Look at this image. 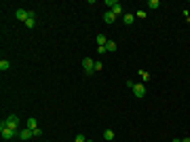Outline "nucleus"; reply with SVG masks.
<instances>
[{"mask_svg":"<svg viewBox=\"0 0 190 142\" xmlns=\"http://www.w3.org/2000/svg\"><path fill=\"white\" fill-rule=\"evenodd\" d=\"M118 4V0H106V7H110V9H114Z\"/></svg>","mask_w":190,"mask_h":142,"instance_id":"obj_18","label":"nucleus"},{"mask_svg":"<svg viewBox=\"0 0 190 142\" xmlns=\"http://www.w3.org/2000/svg\"><path fill=\"white\" fill-rule=\"evenodd\" d=\"M19 138L21 140H30V138H34V134H32V129L23 127V129H19Z\"/></svg>","mask_w":190,"mask_h":142,"instance_id":"obj_6","label":"nucleus"},{"mask_svg":"<svg viewBox=\"0 0 190 142\" xmlns=\"http://www.w3.org/2000/svg\"><path fill=\"white\" fill-rule=\"evenodd\" d=\"M95 40H97V45H99V47H106V43H108V38H106L104 34H97V38H95Z\"/></svg>","mask_w":190,"mask_h":142,"instance_id":"obj_11","label":"nucleus"},{"mask_svg":"<svg viewBox=\"0 0 190 142\" xmlns=\"http://www.w3.org/2000/svg\"><path fill=\"white\" fill-rule=\"evenodd\" d=\"M133 96H135V98H138V100H142V98H144V96H146V87H144L142 83H138V85L133 87Z\"/></svg>","mask_w":190,"mask_h":142,"instance_id":"obj_4","label":"nucleus"},{"mask_svg":"<svg viewBox=\"0 0 190 142\" xmlns=\"http://www.w3.org/2000/svg\"><path fill=\"white\" fill-rule=\"evenodd\" d=\"M139 76H142V81H150V72H146V70H139Z\"/></svg>","mask_w":190,"mask_h":142,"instance_id":"obj_17","label":"nucleus"},{"mask_svg":"<svg viewBox=\"0 0 190 142\" xmlns=\"http://www.w3.org/2000/svg\"><path fill=\"white\" fill-rule=\"evenodd\" d=\"M32 134H34V138H40V136H42V129L36 127V129H32Z\"/></svg>","mask_w":190,"mask_h":142,"instance_id":"obj_19","label":"nucleus"},{"mask_svg":"<svg viewBox=\"0 0 190 142\" xmlns=\"http://www.w3.org/2000/svg\"><path fill=\"white\" fill-rule=\"evenodd\" d=\"M104 138H106V140H114V132H112V129H106Z\"/></svg>","mask_w":190,"mask_h":142,"instance_id":"obj_16","label":"nucleus"},{"mask_svg":"<svg viewBox=\"0 0 190 142\" xmlns=\"http://www.w3.org/2000/svg\"><path fill=\"white\" fill-rule=\"evenodd\" d=\"M2 123L7 125V127H11L13 132H19V125H21V121H19V117H17V115H9L7 119H4V121H2Z\"/></svg>","mask_w":190,"mask_h":142,"instance_id":"obj_1","label":"nucleus"},{"mask_svg":"<svg viewBox=\"0 0 190 142\" xmlns=\"http://www.w3.org/2000/svg\"><path fill=\"white\" fill-rule=\"evenodd\" d=\"M133 21H135V15H131V13H127V15L122 17V24H125V26H131Z\"/></svg>","mask_w":190,"mask_h":142,"instance_id":"obj_10","label":"nucleus"},{"mask_svg":"<svg viewBox=\"0 0 190 142\" xmlns=\"http://www.w3.org/2000/svg\"><path fill=\"white\" fill-rule=\"evenodd\" d=\"M110 11H112L114 15H116V17H118V15H121V13H122V4H121V2H118V4H116V7H114V9H110Z\"/></svg>","mask_w":190,"mask_h":142,"instance_id":"obj_14","label":"nucleus"},{"mask_svg":"<svg viewBox=\"0 0 190 142\" xmlns=\"http://www.w3.org/2000/svg\"><path fill=\"white\" fill-rule=\"evenodd\" d=\"M116 49H118V47H116L114 40H108V43H106V51H116Z\"/></svg>","mask_w":190,"mask_h":142,"instance_id":"obj_12","label":"nucleus"},{"mask_svg":"<svg viewBox=\"0 0 190 142\" xmlns=\"http://www.w3.org/2000/svg\"><path fill=\"white\" fill-rule=\"evenodd\" d=\"M173 142H182V140H180V138H175V140H173Z\"/></svg>","mask_w":190,"mask_h":142,"instance_id":"obj_24","label":"nucleus"},{"mask_svg":"<svg viewBox=\"0 0 190 142\" xmlns=\"http://www.w3.org/2000/svg\"><path fill=\"white\" fill-rule=\"evenodd\" d=\"M102 68H104V64H102V62H95V72H99Z\"/></svg>","mask_w":190,"mask_h":142,"instance_id":"obj_22","label":"nucleus"},{"mask_svg":"<svg viewBox=\"0 0 190 142\" xmlns=\"http://www.w3.org/2000/svg\"><path fill=\"white\" fill-rule=\"evenodd\" d=\"M148 7H150V9H158L161 2H158V0H148Z\"/></svg>","mask_w":190,"mask_h":142,"instance_id":"obj_15","label":"nucleus"},{"mask_svg":"<svg viewBox=\"0 0 190 142\" xmlns=\"http://www.w3.org/2000/svg\"><path fill=\"white\" fill-rule=\"evenodd\" d=\"M26 127L28 129H36V127H38V121H36L34 117H30V119L26 121Z\"/></svg>","mask_w":190,"mask_h":142,"instance_id":"obj_9","label":"nucleus"},{"mask_svg":"<svg viewBox=\"0 0 190 142\" xmlns=\"http://www.w3.org/2000/svg\"><path fill=\"white\" fill-rule=\"evenodd\" d=\"M0 134H2V138H4V140H13L15 136H19V132H13V129L7 127L4 123H0Z\"/></svg>","mask_w":190,"mask_h":142,"instance_id":"obj_2","label":"nucleus"},{"mask_svg":"<svg viewBox=\"0 0 190 142\" xmlns=\"http://www.w3.org/2000/svg\"><path fill=\"white\" fill-rule=\"evenodd\" d=\"M9 68H11V62H9V60H2V62H0V70H2V72L9 70Z\"/></svg>","mask_w":190,"mask_h":142,"instance_id":"obj_13","label":"nucleus"},{"mask_svg":"<svg viewBox=\"0 0 190 142\" xmlns=\"http://www.w3.org/2000/svg\"><path fill=\"white\" fill-rule=\"evenodd\" d=\"M74 142H87V138H85V136H82V134H78L76 138H74Z\"/></svg>","mask_w":190,"mask_h":142,"instance_id":"obj_21","label":"nucleus"},{"mask_svg":"<svg viewBox=\"0 0 190 142\" xmlns=\"http://www.w3.org/2000/svg\"><path fill=\"white\" fill-rule=\"evenodd\" d=\"M104 21L106 24H114V21H116V15H114L112 11H106L104 13Z\"/></svg>","mask_w":190,"mask_h":142,"instance_id":"obj_8","label":"nucleus"},{"mask_svg":"<svg viewBox=\"0 0 190 142\" xmlns=\"http://www.w3.org/2000/svg\"><path fill=\"white\" fill-rule=\"evenodd\" d=\"M15 17H17L21 24H26L28 17H30V11H26V9H17V11H15Z\"/></svg>","mask_w":190,"mask_h":142,"instance_id":"obj_5","label":"nucleus"},{"mask_svg":"<svg viewBox=\"0 0 190 142\" xmlns=\"http://www.w3.org/2000/svg\"><path fill=\"white\" fill-rule=\"evenodd\" d=\"M87 142H93V140H87Z\"/></svg>","mask_w":190,"mask_h":142,"instance_id":"obj_25","label":"nucleus"},{"mask_svg":"<svg viewBox=\"0 0 190 142\" xmlns=\"http://www.w3.org/2000/svg\"><path fill=\"white\" fill-rule=\"evenodd\" d=\"M82 70H85V74H93L95 72V62L91 57H85V60H82Z\"/></svg>","mask_w":190,"mask_h":142,"instance_id":"obj_3","label":"nucleus"},{"mask_svg":"<svg viewBox=\"0 0 190 142\" xmlns=\"http://www.w3.org/2000/svg\"><path fill=\"white\" fill-rule=\"evenodd\" d=\"M135 17H138V19H146V11H138Z\"/></svg>","mask_w":190,"mask_h":142,"instance_id":"obj_20","label":"nucleus"},{"mask_svg":"<svg viewBox=\"0 0 190 142\" xmlns=\"http://www.w3.org/2000/svg\"><path fill=\"white\" fill-rule=\"evenodd\" d=\"M23 26H26V28H34L36 26V13H34V11H30V17H28V21L23 24Z\"/></svg>","mask_w":190,"mask_h":142,"instance_id":"obj_7","label":"nucleus"},{"mask_svg":"<svg viewBox=\"0 0 190 142\" xmlns=\"http://www.w3.org/2000/svg\"><path fill=\"white\" fill-rule=\"evenodd\" d=\"M182 142H190V136H188V138H184V140H182Z\"/></svg>","mask_w":190,"mask_h":142,"instance_id":"obj_23","label":"nucleus"}]
</instances>
